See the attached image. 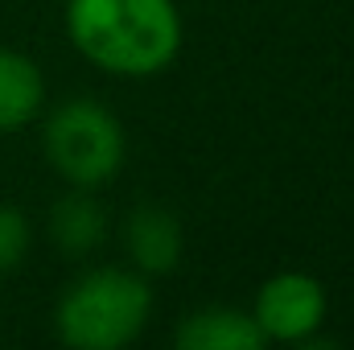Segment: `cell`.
<instances>
[{
	"label": "cell",
	"instance_id": "obj_7",
	"mask_svg": "<svg viewBox=\"0 0 354 350\" xmlns=\"http://www.w3.org/2000/svg\"><path fill=\"white\" fill-rule=\"evenodd\" d=\"M50 235L62 256H91L107 239V210L91 198V190H71L50 210Z\"/></svg>",
	"mask_w": 354,
	"mask_h": 350
},
{
	"label": "cell",
	"instance_id": "obj_9",
	"mask_svg": "<svg viewBox=\"0 0 354 350\" xmlns=\"http://www.w3.org/2000/svg\"><path fill=\"white\" fill-rule=\"evenodd\" d=\"M29 243H33V231H29V219L17 210V206H4L0 202V272L17 268V264L29 256Z\"/></svg>",
	"mask_w": 354,
	"mask_h": 350
},
{
	"label": "cell",
	"instance_id": "obj_2",
	"mask_svg": "<svg viewBox=\"0 0 354 350\" xmlns=\"http://www.w3.org/2000/svg\"><path fill=\"white\" fill-rule=\"evenodd\" d=\"M153 313V288L128 268H91L79 276L54 313L58 338L75 350H120L136 342Z\"/></svg>",
	"mask_w": 354,
	"mask_h": 350
},
{
	"label": "cell",
	"instance_id": "obj_6",
	"mask_svg": "<svg viewBox=\"0 0 354 350\" xmlns=\"http://www.w3.org/2000/svg\"><path fill=\"white\" fill-rule=\"evenodd\" d=\"M174 342L181 350H264L268 338L260 334L256 317L231 305H206L189 313L177 326Z\"/></svg>",
	"mask_w": 354,
	"mask_h": 350
},
{
	"label": "cell",
	"instance_id": "obj_1",
	"mask_svg": "<svg viewBox=\"0 0 354 350\" xmlns=\"http://www.w3.org/2000/svg\"><path fill=\"white\" fill-rule=\"evenodd\" d=\"M66 33L91 66L120 79L161 75L185 37L174 0H66Z\"/></svg>",
	"mask_w": 354,
	"mask_h": 350
},
{
	"label": "cell",
	"instance_id": "obj_4",
	"mask_svg": "<svg viewBox=\"0 0 354 350\" xmlns=\"http://www.w3.org/2000/svg\"><path fill=\"white\" fill-rule=\"evenodd\" d=\"M252 317L268 342L305 347L326 322V288L309 272H276L260 284Z\"/></svg>",
	"mask_w": 354,
	"mask_h": 350
},
{
	"label": "cell",
	"instance_id": "obj_8",
	"mask_svg": "<svg viewBox=\"0 0 354 350\" xmlns=\"http://www.w3.org/2000/svg\"><path fill=\"white\" fill-rule=\"evenodd\" d=\"M41 99H46L41 71L25 54L0 46V136L25 128L41 111Z\"/></svg>",
	"mask_w": 354,
	"mask_h": 350
},
{
	"label": "cell",
	"instance_id": "obj_5",
	"mask_svg": "<svg viewBox=\"0 0 354 350\" xmlns=\"http://www.w3.org/2000/svg\"><path fill=\"white\" fill-rule=\"evenodd\" d=\"M181 223L165 206H136L124 223V248L136 272L145 276H165L181 264Z\"/></svg>",
	"mask_w": 354,
	"mask_h": 350
},
{
	"label": "cell",
	"instance_id": "obj_3",
	"mask_svg": "<svg viewBox=\"0 0 354 350\" xmlns=\"http://www.w3.org/2000/svg\"><path fill=\"white\" fill-rule=\"evenodd\" d=\"M41 145H46L50 165L79 190H95V185L111 181L128 153L115 111H107L95 99H71V103L54 107L46 120Z\"/></svg>",
	"mask_w": 354,
	"mask_h": 350
}]
</instances>
